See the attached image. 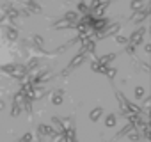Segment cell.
I'll use <instances>...</instances> for the list:
<instances>
[{
	"mask_svg": "<svg viewBox=\"0 0 151 142\" xmlns=\"http://www.w3.org/2000/svg\"><path fill=\"white\" fill-rule=\"evenodd\" d=\"M126 110H128L130 114H139V115H142V108H140L137 103L130 101V100H126Z\"/></svg>",
	"mask_w": 151,
	"mask_h": 142,
	"instance_id": "cell-6",
	"label": "cell"
},
{
	"mask_svg": "<svg viewBox=\"0 0 151 142\" xmlns=\"http://www.w3.org/2000/svg\"><path fill=\"white\" fill-rule=\"evenodd\" d=\"M78 2H84V0H78Z\"/></svg>",
	"mask_w": 151,
	"mask_h": 142,
	"instance_id": "cell-42",
	"label": "cell"
},
{
	"mask_svg": "<svg viewBox=\"0 0 151 142\" xmlns=\"http://www.w3.org/2000/svg\"><path fill=\"white\" fill-rule=\"evenodd\" d=\"M4 16H7L9 20H16V18L20 16V11H16V9H13V7H11V9H9V11L4 14Z\"/></svg>",
	"mask_w": 151,
	"mask_h": 142,
	"instance_id": "cell-19",
	"label": "cell"
},
{
	"mask_svg": "<svg viewBox=\"0 0 151 142\" xmlns=\"http://www.w3.org/2000/svg\"><path fill=\"white\" fill-rule=\"evenodd\" d=\"M27 73H29V71H27L25 64H14V69H13L11 77H13V78H16V80H22Z\"/></svg>",
	"mask_w": 151,
	"mask_h": 142,
	"instance_id": "cell-2",
	"label": "cell"
},
{
	"mask_svg": "<svg viewBox=\"0 0 151 142\" xmlns=\"http://www.w3.org/2000/svg\"><path fill=\"white\" fill-rule=\"evenodd\" d=\"M132 130H135V126H133L132 123H128V124H126V126H124V128H123V130H121L119 133H117V137H123V135H126V133H130Z\"/></svg>",
	"mask_w": 151,
	"mask_h": 142,
	"instance_id": "cell-20",
	"label": "cell"
},
{
	"mask_svg": "<svg viewBox=\"0 0 151 142\" xmlns=\"http://www.w3.org/2000/svg\"><path fill=\"white\" fill-rule=\"evenodd\" d=\"M116 98L119 101V107H121V112H126V96L119 91H116Z\"/></svg>",
	"mask_w": 151,
	"mask_h": 142,
	"instance_id": "cell-12",
	"label": "cell"
},
{
	"mask_svg": "<svg viewBox=\"0 0 151 142\" xmlns=\"http://www.w3.org/2000/svg\"><path fill=\"white\" fill-rule=\"evenodd\" d=\"M116 73H117V69H116V67H107V71H105V75H107L110 80L116 77Z\"/></svg>",
	"mask_w": 151,
	"mask_h": 142,
	"instance_id": "cell-26",
	"label": "cell"
},
{
	"mask_svg": "<svg viewBox=\"0 0 151 142\" xmlns=\"http://www.w3.org/2000/svg\"><path fill=\"white\" fill-rule=\"evenodd\" d=\"M147 14H149V9H147V7H146V9H140V11H135L133 16H132V22H133V23H140L142 20L147 18Z\"/></svg>",
	"mask_w": 151,
	"mask_h": 142,
	"instance_id": "cell-3",
	"label": "cell"
},
{
	"mask_svg": "<svg viewBox=\"0 0 151 142\" xmlns=\"http://www.w3.org/2000/svg\"><path fill=\"white\" fill-rule=\"evenodd\" d=\"M6 108V103H4V100H0V112H2Z\"/></svg>",
	"mask_w": 151,
	"mask_h": 142,
	"instance_id": "cell-39",
	"label": "cell"
},
{
	"mask_svg": "<svg viewBox=\"0 0 151 142\" xmlns=\"http://www.w3.org/2000/svg\"><path fill=\"white\" fill-rule=\"evenodd\" d=\"M77 9L82 13V14H86V13H89V9H87V6H86V2H78V6H77Z\"/></svg>",
	"mask_w": 151,
	"mask_h": 142,
	"instance_id": "cell-29",
	"label": "cell"
},
{
	"mask_svg": "<svg viewBox=\"0 0 151 142\" xmlns=\"http://www.w3.org/2000/svg\"><path fill=\"white\" fill-rule=\"evenodd\" d=\"M23 103H25V94H23V93H16V94H14V105H18V107L22 108Z\"/></svg>",
	"mask_w": 151,
	"mask_h": 142,
	"instance_id": "cell-17",
	"label": "cell"
},
{
	"mask_svg": "<svg viewBox=\"0 0 151 142\" xmlns=\"http://www.w3.org/2000/svg\"><path fill=\"white\" fill-rule=\"evenodd\" d=\"M84 53H77V55H75L73 59H71V62H69V66H68V69H75V67H77V66H80L82 62H84Z\"/></svg>",
	"mask_w": 151,
	"mask_h": 142,
	"instance_id": "cell-5",
	"label": "cell"
},
{
	"mask_svg": "<svg viewBox=\"0 0 151 142\" xmlns=\"http://www.w3.org/2000/svg\"><path fill=\"white\" fill-rule=\"evenodd\" d=\"M144 50H146V53H149V52H151V44H146Z\"/></svg>",
	"mask_w": 151,
	"mask_h": 142,
	"instance_id": "cell-40",
	"label": "cell"
},
{
	"mask_svg": "<svg viewBox=\"0 0 151 142\" xmlns=\"http://www.w3.org/2000/svg\"><path fill=\"white\" fill-rule=\"evenodd\" d=\"M105 126H107V128H114V126H116V115L109 114L107 119H105Z\"/></svg>",
	"mask_w": 151,
	"mask_h": 142,
	"instance_id": "cell-18",
	"label": "cell"
},
{
	"mask_svg": "<svg viewBox=\"0 0 151 142\" xmlns=\"http://www.w3.org/2000/svg\"><path fill=\"white\" fill-rule=\"evenodd\" d=\"M32 44H34V46H37V48H41V46H43V37H41V36H37V34H36V36H32Z\"/></svg>",
	"mask_w": 151,
	"mask_h": 142,
	"instance_id": "cell-22",
	"label": "cell"
},
{
	"mask_svg": "<svg viewBox=\"0 0 151 142\" xmlns=\"http://www.w3.org/2000/svg\"><path fill=\"white\" fill-rule=\"evenodd\" d=\"M52 124L55 126V131H64V130H62V123H60L59 117H52Z\"/></svg>",
	"mask_w": 151,
	"mask_h": 142,
	"instance_id": "cell-21",
	"label": "cell"
},
{
	"mask_svg": "<svg viewBox=\"0 0 151 142\" xmlns=\"http://www.w3.org/2000/svg\"><path fill=\"white\" fill-rule=\"evenodd\" d=\"M130 7H132L133 11H140V9H142V0H132Z\"/></svg>",
	"mask_w": 151,
	"mask_h": 142,
	"instance_id": "cell-23",
	"label": "cell"
},
{
	"mask_svg": "<svg viewBox=\"0 0 151 142\" xmlns=\"http://www.w3.org/2000/svg\"><path fill=\"white\" fill-rule=\"evenodd\" d=\"M146 32H147V27H140V29H137L130 37H128V43L130 44H133L135 48L142 43V39H144V36H146Z\"/></svg>",
	"mask_w": 151,
	"mask_h": 142,
	"instance_id": "cell-1",
	"label": "cell"
},
{
	"mask_svg": "<svg viewBox=\"0 0 151 142\" xmlns=\"http://www.w3.org/2000/svg\"><path fill=\"white\" fill-rule=\"evenodd\" d=\"M64 20H68L69 23H75V22H78V14L75 13V11H68L64 14Z\"/></svg>",
	"mask_w": 151,
	"mask_h": 142,
	"instance_id": "cell-15",
	"label": "cell"
},
{
	"mask_svg": "<svg viewBox=\"0 0 151 142\" xmlns=\"http://www.w3.org/2000/svg\"><path fill=\"white\" fill-rule=\"evenodd\" d=\"M100 4H101V0H93V2H91V6L87 7V9H89V13H93V11H94V9L100 6Z\"/></svg>",
	"mask_w": 151,
	"mask_h": 142,
	"instance_id": "cell-32",
	"label": "cell"
},
{
	"mask_svg": "<svg viewBox=\"0 0 151 142\" xmlns=\"http://www.w3.org/2000/svg\"><path fill=\"white\" fill-rule=\"evenodd\" d=\"M25 4H27V9L29 13H41V6L36 2V0H25Z\"/></svg>",
	"mask_w": 151,
	"mask_h": 142,
	"instance_id": "cell-7",
	"label": "cell"
},
{
	"mask_svg": "<svg viewBox=\"0 0 151 142\" xmlns=\"http://www.w3.org/2000/svg\"><path fill=\"white\" fill-rule=\"evenodd\" d=\"M37 64H39V59H37V57H30V59H29V62L25 64V67H27V71L30 73L34 67H37Z\"/></svg>",
	"mask_w": 151,
	"mask_h": 142,
	"instance_id": "cell-14",
	"label": "cell"
},
{
	"mask_svg": "<svg viewBox=\"0 0 151 142\" xmlns=\"http://www.w3.org/2000/svg\"><path fill=\"white\" fill-rule=\"evenodd\" d=\"M124 48H126V53H128V55H135V46H133V44H130V43H128Z\"/></svg>",
	"mask_w": 151,
	"mask_h": 142,
	"instance_id": "cell-33",
	"label": "cell"
},
{
	"mask_svg": "<svg viewBox=\"0 0 151 142\" xmlns=\"http://www.w3.org/2000/svg\"><path fill=\"white\" fill-rule=\"evenodd\" d=\"M62 101H64V98L60 94H53V98H52V103L53 105H62Z\"/></svg>",
	"mask_w": 151,
	"mask_h": 142,
	"instance_id": "cell-27",
	"label": "cell"
},
{
	"mask_svg": "<svg viewBox=\"0 0 151 142\" xmlns=\"http://www.w3.org/2000/svg\"><path fill=\"white\" fill-rule=\"evenodd\" d=\"M20 112H22V108H20L18 105H13V108H11V115H13V117H18Z\"/></svg>",
	"mask_w": 151,
	"mask_h": 142,
	"instance_id": "cell-31",
	"label": "cell"
},
{
	"mask_svg": "<svg viewBox=\"0 0 151 142\" xmlns=\"http://www.w3.org/2000/svg\"><path fill=\"white\" fill-rule=\"evenodd\" d=\"M66 142H77V140H75V138H69V140H66Z\"/></svg>",
	"mask_w": 151,
	"mask_h": 142,
	"instance_id": "cell-41",
	"label": "cell"
},
{
	"mask_svg": "<svg viewBox=\"0 0 151 142\" xmlns=\"http://www.w3.org/2000/svg\"><path fill=\"white\" fill-rule=\"evenodd\" d=\"M60 123H62V130H66V128H73V123H71V119H69V117L60 119Z\"/></svg>",
	"mask_w": 151,
	"mask_h": 142,
	"instance_id": "cell-28",
	"label": "cell"
},
{
	"mask_svg": "<svg viewBox=\"0 0 151 142\" xmlns=\"http://www.w3.org/2000/svg\"><path fill=\"white\" fill-rule=\"evenodd\" d=\"M139 138H140V135H139L137 131H130V140H133V142H139Z\"/></svg>",
	"mask_w": 151,
	"mask_h": 142,
	"instance_id": "cell-35",
	"label": "cell"
},
{
	"mask_svg": "<svg viewBox=\"0 0 151 142\" xmlns=\"http://www.w3.org/2000/svg\"><path fill=\"white\" fill-rule=\"evenodd\" d=\"M46 96V91L41 87H34V100H43Z\"/></svg>",
	"mask_w": 151,
	"mask_h": 142,
	"instance_id": "cell-16",
	"label": "cell"
},
{
	"mask_svg": "<svg viewBox=\"0 0 151 142\" xmlns=\"http://www.w3.org/2000/svg\"><path fill=\"white\" fill-rule=\"evenodd\" d=\"M101 114H103V108H101V107H98V108H93V110H91V114H89V119L96 123V121L101 117Z\"/></svg>",
	"mask_w": 151,
	"mask_h": 142,
	"instance_id": "cell-13",
	"label": "cell"
},
{
	"mask_svg": "<svg viewBox=\"0 0 151 142\" xmlns=\"http://www.w3.org/2000/svg\"><path fill=\"white\" fill-rule=\"evenodd\" d=\"M52 137H53L52 142H62V140H64V133H62V131H55Z\"/></svg>",
	"mask_w": 151,
	"mask_h": 142,
	"instance_id": "cell-25",
	"label": "cell"
},
{
	"mask_svg": "<svg viewBox=\"0 0 151 142\" xmlns=\"http://www.w3.org/2000/svg\"><path fill=\"white\" fill-rule=\"evenodd\" d=\"M109 6H110V0H105V2H101V4L93 11V13H94L93 16H94V18H103V14H105V11H107Z\"/></svg>",
	"mask_w": 151,
	"mask_h": 142,
	"instance_id": "cell-4",
	"label": "cell"
},
{
	"mask_svg": "<svg viewBox=\"0 0 151 142\" xmlns=\"http://www.w3.org/2000/svg\"><path fill=\"white\" fill-rule=\"evenodd\" d=\"M91 69L94 71V73H100V64H98V60H93L91 62Z\"/></svg>",
	"mask_w": 151,
	"mask_h": 142,
	"instance_id": "cell-34",
	"label": "cell"
},
{
	"mask_svg": "<svg viewBox=\"0 0 151 142\" xmlns=\"http://www.w3.org/2000/svg\"><path fill=\"white\" fill-rule=\"evenodd\" d=\"M114 59H116V53H109V55L100 57V59H98V64H100V66H107V67H109V64H110Z\"/></svg>",
	"mask_w": 151,
	"mask_h": 142,
	"instance_id": "cell-10",
	"label": "cell"
},
{
	"mask_svg": "<svg viewBox=\"0 0 151 142\" xmlns=\"http://www.w3.org/2000/svg\"><path fill=\"white\" fill-rule=\"evenodd\" d=\"M135 98H137V100L144 98V87H142V85H137V87H135Z\"/></svg>",
	"mask_w": 151,
	"mask_h": 142,
	"instance_id": "cell-24",
	"label": "cell"
},
{
	"mask_svg": "<svg viewBox=\"0 0 151 142\" xmlns=\"http://www.w3.org/2000/svg\"><path fill=\"white\" fill-rule=\"evenodd\" d=\"M37 131H39L41 135H48V137H52V135L55 133V130H53L52 126H48V124H39V126H37Z\"/></svg>",
	"mask_w": 151,
	"mask_h": 142,
	"instance_id": "cell-11",
	"label": "cell"
},
{
	"mask_svg": "<svg viewBox=\"0 0 151 142\" xmlns=\"http://www.w3.org/2000/svg\"><path fill=\"white\" fill-rule=\"evenodd\" d=\"M69 27H71V23H69L68 20H64V18H62V20H57V22L52 25L53 30H62V29H69Z\"/></svg>",
	"mask_w": 151,
	"mask_h": 142,
	"instance_id": "cell-8",
	"label": "cell"
},
{
	"mask_svg": "<svg viewBox=\"0 0 151 142\" xmlns=\"http://www.w3.org/2000/svg\"><path fill=\"white\" fill-rule=\"evenodd\" d=\"M144 138H146V140H149V138H151V133H149V128H146V130H144Z\"/></svg>",
	"mask_w": 151,
	"mask_h": 142,
	"instance_id": "cell-37",
	"label": "cell"
},
{
	"mask_svg": "<svg viewBox=\"0 0 151 142\" xmlns=\"http://www.w3.org/2000/svg\"><path fill=\"white\" fill-rule=\"evenodd\" d=\"M140 67H142V71H146V73H149V66H147L146 62H142V64H140Z\"/></svg>",
	"mask_w": 151,
	"mask_h": 142,
	"instance_id": "cell-38",
	"label": "cell"
},
{
	"mask_svg": "<svg viewBox=\"0 0 151 142\" xmlns=\"http://www.w3.org/2000/svg\"><path fill=\"white\" fill-rule=\"evenodd\" d=\"M20 142H32V133H25V135L20 138Z\"/></svg>",
	"mask_w": 151,
	"mask_h": 142,
	"instance_id": "cell-36",
	"label": "cell"
},
{
	"mask_svg": "<svg viewBox=\"0 0 151 142\" xmlns=\"http://www.w3.org/2000/svg\"><path fill=\"white\" fill-rule=\"evenodd\" d=\"M116 41H117L119 44H123V46L128 44V37H124V36H116Z\"/></svg>",
	"mask_w": 151,
	"mask_h": 142,
	"instance_id": "cell-30",
	"label": "cell"
},
{
	"mask_svg": "<svg viewBox=\"0 0 151 142\" xmlns=\"http://www.w3.org/2000/svg\"><path fill=\"white\" fill-rule=\"evenodd\" d=\"M6 37H7L9 43H14V41L18 39V30H16L14 27H7V30H6Z\"/></svg>",
	"mask_w": 151,
	"mask_h": 142,
	"instance_id": "cell-9",
	"label": "cell"
}]
</instances>
